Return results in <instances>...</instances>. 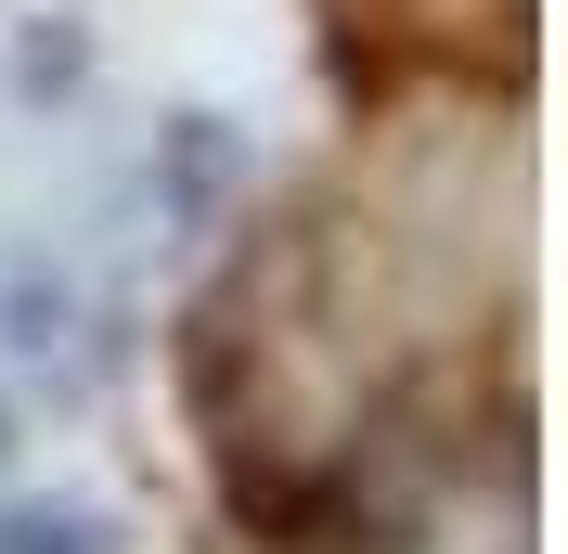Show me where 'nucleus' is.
I'll return each mask as SVG.
<instances>
[{"label":"nucleus","mask_w":568,"mask_h":554,"mask_svg":"<svg viewBox=\"0 0 568 554\" xmlns=\"http://www.w3.org/2000/svg\"><path fill=\"white\" fill-rule=\"evenodd\" d=\"M0 554H116V529H104V516H13Z\"/></svg>","instance_id":"f257e3e1"}]
</instances>
